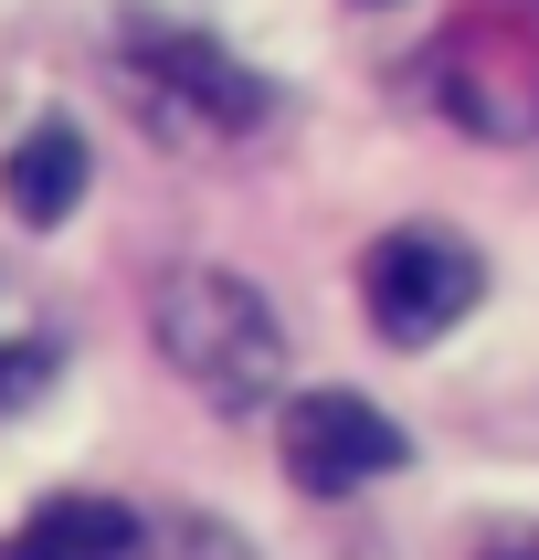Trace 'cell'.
I'll use <instances>...</instances> for the list:
<instances>
[{"mask_svg": "<svg viewBox=\"0 0 539 560\" xmlns=\"http://www.w3.org/2000/svg\"><path fill=\"white\" fill-rule=\"evenodd\" d=\"M127 74L159 95V106H180L190 127H265L276 117V85L254 74L244 54H222L212 32H180V22H127Z\"/></svg>", "mask_w": 539, "mask_h": 560, "instance_id": "cell-5", "label": "cell"}, {"mask_svg": "<svg viewBox=\"0 0 539 560\" xmlns=\"http://www.w3.org/2000/svg\"><path fill=\"white\" fill-rule=\"evenodd\" d=\"M423 85L476 138H539V22H518L507 0H476L423 54Z\"/></svg>", "mask_w": 539, "mask_h": 560, "instance_id": "cell-3", "label": "cell"}, {"mask_svg": "<svg viewBox=\"0 0 539 560\" xmlns=\"http://www.w3.org/2000/svg\"><path fill=\"white\" fill-rule=\"evenodd\" d=\"M276 466L296 476L307 498H360V487L412 466V434L371 392H339V381H328V392H285L276 402Z\"/></svg>", "mask_w": 539, "mask_h": 560, "instance_id": "cell-4", "label": "cell"}, {"mask_svg": "<svg viewBox=\"0 0 539 560\" xmlns=\"http://www.w3.org/2000/svg\"><path fill=\"white\" fill-rule=\"evenodd\" d=\"M0 560H149V518L127 498H85V487H63L22 518V529L0 539Z\"/></svg>", "mask_w": 539, "mask_h": 560, "instance_id": "cell-7", "label": "cell"}, {"mask_svg": "<svg viewBox=\"0 0 539 560\" xmlns=\"http://www.w3.org/2000/svg\"><path fill=\"white\" fill-rule=\"evenodd\" d=\"M63 371V328L22 276H0V412H32Z\"/></svg>", "mask_w": 539, "mask_h": 560, "instance_id": "cell-8", "label": "cell"}, {"mask_svg": "<svg viewBox=\"0 0 539 560\" xmlns=\"http://www.w3.org/2000/svg\"><path fill=\"white\" fill-rule=\"evenodd\" d=\"M149 349L212 412H233V423L244 412H276L285 360H296L276 296L254 276H233V265H159L149 276Z\"/></svg>", "mask_w": 539, "mask_h": 560, "instance_id": "cell-1", "label": "cell"}, {"mask_svg": "<svg viewBox=\"0 0 539 560\" xmlns=\"http://www.w3.org/2000/svg\"><path fill=\"white\" fill-rule=\"evenodd\" d=\"M476 560H539V529H507V539H487Z\"/></svg>", "mask_w": 539, "mask_h": 560, "instance_id": "cell-9", "label": "cell"}, {"mask_svg": "<svg viewBox=\"0 0 539 560\" xmlns=\"http://www.w3.org/2000/svg\"><path fill=\"white\" fill-rule=\"evenodd\" d=\"M85 180H95V159H85V127L74 117H32L22 138H11V159H0V201H11L22 233L74 222L85 212Z\"/></svg>", "mask_w": 539, "mask_h": 560, "instance_id": "cell-6", "label": "cell"}, {"mask_svg": "<svg viewBox=\"0 0 539 560\" xmlns=\"http://www.w3.org/2000/svg\"><path fill=\"white\" fill-rule=\"evenodd\" d=\"M360 307L391 349H434L487 307V254L466 233H444V222H391L360 254Z\"/></svg>", "mask_w": 539, "mask_h": 560, "instance_id": "cell-2", "label": "cell"}]
</instances>
